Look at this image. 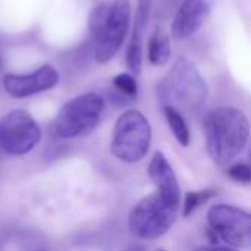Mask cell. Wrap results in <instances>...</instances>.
Returning a JSON list of instances; mask_svg holds the SVG:
<instances>
[{
  "label": "cell",
  "instance_id": "1",
  "mask_svg": "<svg viewBox=\"0 0 251 251\" xmlns=\"http://www.w3.org/2000/svg\"><path fill=\"white\" fill-rule=\"evenodd\" d=\"M204 132L210 157L224 166L244 150L250 135V122L240 109L225 106L207 115Z\"/></svg>",
  "mask_w": 251,
  "mask_h": 251
},
{
  "label": "cell",
  "instance_id": "2",
  "mask_svg": "<svg viewBox=\"0 0 251 251\" xmlns=\"http://www.w3.org/2000/svg\"><path fill=\"white\" fill-rule=\"evenodd\" d=\"M131 24V1L115 0L96 6L88 18L94 59L99 63L110 62L122 47Z\"/></svg>",
  "mask_w": 251,
  "mask_h": 251
},
{
  "label": "cell",
  "instance_id": "3",
  "mask_svg": "<svg viewBox=\"0 0 251 251\" xmlns=\"http://www.w3.org/2000/svg\"><path fill=\"white\" fill-rule=\"evenodd\" d=\"M163 106H172L181 113H196L203 109L209 88L197 66L187 57H179L157 87Z\"/></svg>",
  "mask_w": 251,
  "mask_h": 251
},
{
  "label": "cell",
  "instance_id": "4",
  "mask_svg": "<svg viewBox=\"0 0 251 251\" xmlns=\"http://www.w3.org/2000/svg\"><path fill=\"white\" fill-rule=\"evenodd\" d=\"M179 206L172 204L157 191L141 199L129 212V232L140 240H157L174 225Z\"/></svg>",
  "mask_w": 251,
  "mask_h": 251
},
{
  "label": "cell",
  "instance_id": "5",
  "mask_svg": "<svg viewBox=\"0 0 251 251\" xmlns=\"http://www.w3.org/2000/svg\"><path fill=\"white\" fill-rule=\"evenodd\" d=\"M150 141L151 126L147 118L141 112L131 109L118 118L110 149L116 159L126 163H135L147 154Z\"/></svg>",
  "mask_w": 251,
  "mask_h": 251
},
{
  "label": "cell",
  "instance_id": "6",
  "mask_svg": "<svg viewBox=\"0 0 251 251\" xmlns=\"http://www.w3.org/2000/svg\"><path fill=\"white\" fill-rule=\"evenodd\" d=\"M104 110V100L97 93H85L66 101L54 118L53 128L60 138H75L97 126Z\"/></svg>",
  "mask_w": 251,
  "mask_h": 251
},
{
  "label": "cell",
  "instance_id": "7",
  "mask_svg": "<svg viewBox=\"0 0 251 251\" xmlns=\"http://www.w3.org/2000/svg\"><path fill=\"white\" fill-rule=\"evenodd\" d=\"M207 234L213 244L224 241L232 247H251V215L229 204H216L207 213Z\"/></svg>",
  "mask_w": 251,
  "mask_h": 251
},
{
  "label": "cell",
  "instance_id": "8",
  "mask_svg": "<svg viewBox=\"0 0 251 251\" xmlns=\"http://www.w3.org/2000/svg\"><path fill=\"white\" fill-rule=\"evenodd\" d=\"M41 140L37 121L22 109L6 113L0 121V147L12 156L29 153Z\"/></svg>",
  "mask_w": 251,
  "mask_h": 251
},
{
  "label": "cell",
  "instance_id": "9",
  "mask_svg": "<svg viewBox=\"0 0 251 251\" xmlns=\"http://www.w3.org/2000/svg\"><path fill=\"white\" fill-rule=\"evenodd\" d=\"M1 82L10 97L25 99L54 88L59 82V72L51 65H43L29 74H7Z\"/></svg>",
  "mask_w": 251,
  "mask_h": 251
},
{
  "label": "cell",
  "instance_id": "10",
  "mask_svg": "<svg viewBox=\"0 0 251 251\" xmlns=\"http://www.w3.org/2000/svg\"><path fill=\"white\" fill-rule=\"evenodd\" d=\"M213 0H184L179 6L171 32L175 38H187L196 34L212 12Z\"/></svg>",
  "mask_w": 251,
  "mask_h": 251
},
{
  "label": "cell",
  "instance_id": "11",
  "mask_svg": "<svg viewBox=\"0 0 251 251\" xmlns=\"http://www.w3.org/2000/svg\"><path fill=\"white\" fill-rule=\"evenodd\" d=\"M153 0H138L137 12L134 16V28L131 34V40L126 49V65L128 69L137 75L143 66V37L147 28V21L150 16Z\"/></svg>",
  "mask_w": 251,
  "mask_h": 251
},
{
  "label": "cell",
  "instance_id": "12",
  "mask_svg": "<svg viewBox=\"0 0 251 251\" xmlns=\"http://www.w3.org/2000/svg\"><path fill=\"white\" fill-rule=\"evenodd\" d=\"M149 176L157 188V193L175 206L181 203V190L175 172L162 153H156L149 165Z\"/></svg>",
  "mask_w": 251,
  "mask_h": 251
},
{
  "label": "cell",
  "instance_id": "13",
  "mask_svg": "<svg viewBox=\"0 0 251 251\" xmlns=\"http://www.w3.org/2000/svg\"><path fill=\"white\" fill-rule=\"evenodd\" d=\"M171 35L163 26H156L147 41V59L153 66H165L171 59Z\"/></svg>",
  "mask_w": 251,
  "mask_h": 251
},
{
  "label": "cell",
  "instance_id": "14",
  "mask_svg": "<svg viewBox=\"0 0 251 251\" xmlns=\"http://www.w3.org/2000/svg\"><path fill=\"white\" fill-rule=\"evenodd\" d=\"M163 113H165L166 122H168L174 137L176 138V141L182 147H188L190 141H191V134H190V128L184 119V115L172 106H163Z\"/></svg>",
  "mask_w": 251,
  "mask_h": 251
},
{
  "label": "cell",
  "instance_id": "15",
  "mask_svg": "<svg viewBox=\"0 0 251 251\" xmlns=\"http://www.w3.org/2000/svg\"><path fill=\"white\" fill-rule=\"evenodd\" d=\"M216 196H218V193L215 190H200V191H190V193H187L185 200H184L182 215L184 216H190L201 204H204L206 201L212 200Z\"/></svg>",
  "mask_w": 251,
  "mask_h": 251
},
{
  "label": "cell",
  "instance_id": "16",
  "mask_svg": "<svg viewBox=\"0 0 251 251\" xmlns=\"http://www.w3.org/2000/svg\"><path fill=\"white\" fill-rule=\"evenodd\" d=\"M113 87L121 94H124L126 97H131V99H135L137 94H138V85H137L135 76L132 74H128V72L118 74L113 78Z\"/></svg>",
  "mask_w": 251,
  "mask_h": 251
},
{
  "label": "cell",
  "instance_id": "17",
  "mask_svg": "<svg viewBox=\"0 0 251 251\" xmlns=\"http://www.w3.org/2000/svg\"><path fill=\"white\" fill-rule=\"evenodd\" d=\"M228 176L237 182L249 184L251 182L250 163H235L228 169Z\"/></svg>",
  "mask_w": 251,
  "mask_h": 251
},
{
  "label": "cell",
  "instance_id": "18",
  "mask_svg": "<svg viewBox=\"0 0 251 251\" xmlns=\"http://www.w3.org/2000/svg\"><path fill=\"white\" fill-rule=\"evenodd\" d=\"M197 251H234L231 249H225V247H201Z\"/></svg>",
  "mask_w": 251,
  "mask_h": 251
},
{
  "label": "cell",
  "instance_id": "19",
  "mask_svg": "<svg viewBox=\"0 0 251 251\" xmlns=\"http://www.w3.org/2000/svg\"><path fill=\"white\" fill-rule=\"evenodd\" d=\"M126 251H143V249L140 246H132V247H129Z\"/></svg>",
  "mask_w": 251,
  "mask_h": 251
},
{
  "label": "cell",
  "instance_id": "20",
  "mask_svg": "<svg viewBox=\"0 0 251 251\" xmlns=\"http://www.w3.org/2000/svg\"><path fill=\"white\" fill-rule=\"evenodd\" d=\"M0 72H1V57H0Z\"/></svg>",
  "mask_w": 251,
  "mask_h": 251
},
{
  "label": "cell",
  "instance_id": "21",
  "mask_svg": "<svg viewBox=\"0 0 251 251\" xmlns=\"http://www.w3.org/2000/svg\"><path fill=\"white\" fill-rule=\"evenodd\" d=\"M156 251H166V250H163V249H159V250H156Z\"/></svg>",
  "mask_w": 251,
  "mask_h": 251
},
{
  "label": "cell",
  "instance_id": "22",
  "mask_svg": "<svg viewBox=\"0 0 251 251\" xmlns=\"http://www.w3.org/2000/svg\"><path fill=\"white\" fill-rule=\"evenodd\" d=\"M250 166H251V151H250Z\"/></svg>",
  "mask_w": 251,
  "mask_h": 251
},
{
  "label": "cell",
  "instance_id": "23",
  "mask_svg": "<svg viewBox=\"0 0 251 251\" xmlns=\"http://www.w3.org/2000/svg\"><path fill=\"white\" fill-rule=\"evenodd\" d=\"M37 251H44V250H37Z\"/></svg>",
  "mask_w": 251,
  "mask_h": 251
}]
</instances>
